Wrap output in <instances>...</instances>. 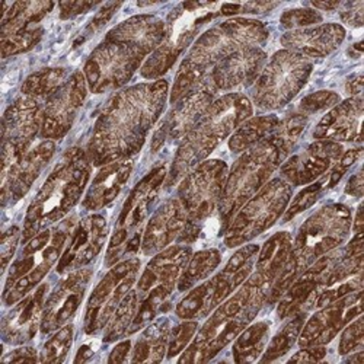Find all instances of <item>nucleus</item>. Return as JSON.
Here are the masks:
<instances>
[{"instance_id":"f257e3e1","label":"nucleus","mask_w":364,"mask_h":364,"mask_svg":"<svg viewBox=\"0 0 364 364\" xmlns=\"http://www.w3.org/2000/svg\"><path fill=\"white\" fill-rule=\"evenodd\" d=\"M168 83L159 80L129 87L105 107L90 141L95 165L127 158L141 147L147 132L164 109Z\"/></svg>"},{"instance_id":"f03ea898","label":"nucleus","mask_w":364,"mask_h":364,"mask_svg":"<svg viewBox=\"0 0 364 364\" xmlns=\"http://www.w3.org/2000/svg\"><path fill=\"white\" fill-rule=\"evenodd\" d=\"M165 36V23L151 16H137L112 29L85 66L90 90L102 94L127 83L144 55L158 47Z\"/></svg>"},{"instance_id":"7ed1b4c3","label":"nucleus","mask_w":364,"mask_h":364,"mask_svg":"<svg viewBox=\"0 0 364 364\" xmlns=\"http://www.w3.org/2000/svg\"><path fill=\"white\" fill-rule=\"evenodd\" d=\"M268 291L269 286L254 274L204 323L198 336L179 361L205 363L213 358L257 316Z\"/></svg>"},{"instance_id":"20e7f679","label":"nucleus","mask_w":364,"mask_h":364,"mask_svg":"<svg viewBox=\"0 0 364 364\" xmlns=\"http://www.w3.org/2000/svg\"><path fill=\"white\" fill-rule=\"evenodd\" d=\"M89 173L90 166L83 150L72 149L65 154L28 208L23 242L69 213L79 201Z\"/></svg>"},{"instance_id":"39448f33","label":"nucleus","mask_w":364,"mask_h":364,"mask_svg":"<svg viewBox=\"0 0 364 364\" xmlns=\"http://www.w3.org/2000/svg\"><path fill=\"white\" fill-rule=\"evenodd\" d=\"M267 37V29L261 22L251 19L228 21L207 31L193 47L184 63L181 65L171 101L175 102L200 82L205 70L219 65L233 53L255 47Z\"/></svg>"},{"instance_id":"423d86ee","label":"nucleus","mask_w":364,"mask_h":364,"mask_svg":"<svg viewBox=\"0 0 364 364\" xmlns=\"http://www.w3.org/2000/svg\"><path fill=\"white\" fill-rule=\"evenodd\" d=\"M252 114L248 98L240 94H229L210 105L196 127L181 144L169 175V184L184 176L203 161L211 150L228 137L239 124Z\"/></svg>"},{"instance_id":"0eeeda50","label":"nucleus","mask_w":364,"mask_h":364,"mask_svg":"<svg viewBox=\"0 0 364 364\" xmlns=\"http://www.w3.org/2000/svg\"><path fill=\"white\" fill-rule=\"evenodd\" d=\"M284 158V151L271 139L261 140L239 158L219 203V216L223 225L265 184Z\"/></svg>"},{"instance_id":"6e6552de","label":"nucleus","mask_w":364,"mask_h":364,"mask_svg":"<svg viewBox=\"0 0 364 364\" xmlns=\"http://www.w3.org/2000/svg\"><path fill=\"white\" fill-rule=\"evenodd\" d=\"M72 225L68 222L53 230H44L28 240L19 258L12 264L6 279L4 301L11 306L31 291L62 254Z\"/></svg>"},{"instance_id":"1a4fd4ad","label":"nucleus","mask_w":364,"mask_h":364,"mask_svg":"<svg viewBox=\"0 0 364 364\" xmlns=\"http://www.w3.org/2000/svg\"><path fill=\"white\" fill-rule=\"evenodd\" d=\"M228 166L222 161L201 164L179 187V201L187 211V223L181 242H193L198 237L201 223L207 222L218 204L225 188Z\"/></svg>"},{"instance_id":"9d476101","label":"nucleus","mask_w":364,"mask_h":364,"mask_svg":"<svg viewBox=\"0 0 364 364\" xmlns=\"http://www.w3.org/2000/svg\"><path fill=\"white\" fill-rule=\"evenodd\" d=\"M351 211L343 204L321 208L300 228L291 255L303 272L314 261L340 247L350 232Z\"/></svg>"},{"instance_id":"9b49d317","label":"nucleus","mask_w":364,"mask_h":364,"mask_svg":"<svg viewBox=\"0 0 364 364\" xmlns=\"http://www.w3.org/2000/svg\"><path fill=\"white\" fill-rule=\"evenodd\" d=\"M312 63L297 53H277L254 89V101L261 109H276L287 104L305 85Z\"/></svg>"},{"instance_id":"f8f14e48","label":"nucleus","mask_w":364,"mask_h":364,"mask_svg":"<svg viewBox=\"0 0 364 364\" xmlns=\"http://www.w3.org/2000/svg\"><path fill=\"white\" fill-rule=\"evenodd\" d=\"M291 196L284 179H274L265 186L235 218L226 235V245L233 248L258 236L280 218Z\"/></svg>"},{"instance_id":"ddd939ff","label":"nucleus","mask_w":364,"mask_h":364,"mask_svg":"<svg viewBox=\"0 0 364 364\" xmlns=\"http://www.w3.org/2000/svg\"><path fill=\"white\" fill-rule=\"evenodd\" d=\"M139 268L140 261L133 258L115 265L108 271V274L101 280L87 300L85 316L86 333H94L108 323L119 303L132 290Z\"/></svg>"},{"instance_id":"4468645a","label":"nucleus","mask_w":364,"mask_h":364,"mask_svg":"<svg viewBox=\"0 0 364 364\" xmlns=\"http://www.w3.org/2000/svg\"><path fill=\"white\" fill-rule=\"evenodd\" d=\"M210 4H186V11L178 12L175 19L166 26V36L162 46L154 53L141 69L144 77H156L165 73L176 60L194 34L198 31L200 25L211 18V14L205 12L204 8Z\"/></svg>"},{"instance_id":"2eb2a0df","label":"nucleus","mask_w":364,"mask_h":364,"mask_svg":"<svg viewBox=\"0 0 364 364\" xmlns=\"http://www.w3.org/2000/svg\"><path fill=\"white\" fill-rule=\"evenodd\" d=\"M165 176H166L165 166L154 169L139 182L136 188L129 196L127 201L123 205V210H121L119 213V218L117 222V230L111 239L109 251L117 250V252L107 259L108 265L114 264L119 257V248L123 247L124 242L129 239L130 232L137 229L147 218L150 207L154 204L159 193L162 182L165 181Z\"/></svg>"},{"instance_id":"dca6fc26","label":"nucleus","mask_w":364,"mask_h":364,"mask_svg":"<svg viewBox=\"0 0 364 364\" xmlns=\"http://www.w3.org/2000/svg\"><path fill=\"white\" fill-rule=\"evenodd\" d=\"M254 262L247 264L239 269L225 267L222 272L211 280L196 287L190 294H187L176 308V315L182 319L204 318L251 274Z\"/></svg>"},{"instance_id":"f3484780","label":"nucleus","mask_w":364,"mask_h":364,"mask_svg":"<svg viewBox=\"0 0 364 364\" xmlns=\"http://www.w3.org/2000/svg\"><path fill=\"white\" fill-rule=\"evenodd\" d=\"M361 290H357L323 306L303 328L299 344L301 347H315L332 341L346 325L361 315Z\"/></svg>"},{"instance_id":"a211bd4d","label":"nucleus","mask_w":364,"mask_h":364,"mask_svg":"<svg viewBox=\"0 0 364 364\" xmlns=\"http://www.w3.org/2000/svg\"><path fill=\"white\" fill-rule=\"evenodd\" d=\"M86 97V85L82 73H75L70 80L51 94L43 117V136L58 139L65 136L75 115Z\"/></svg>"},{"instance_id":"6ab92c4d","label":"nucleus","mask_w":364,"mask_h":364,"mask_svg":"<svg viewBox=\"0 0 364 364\" xmlns=\"http://www.w3.org/2000/svg\"><path fill=\"white\" fill-rule=\"evenodd\" d=\"M90 277H92L90 269H76L55 287L44 303L41 319L44 333L55 331L75 315L83 300Z\"/></svg>"},{"instance_id":"aec40b11","label":"nucleus","mask_w":364,"mask_h":364,"mask_svg":"<svg viewBox=\"0 0 364 364\" xmlns=\"http://www.w3.org/2000/svg\"><path fill=\"white\" fill-rule=\"evenodd\" d=\"M105 240L107 220L102 216L92 215L83 219L75 229L70 244L58 262L57 271L65 272L68 269H80L100 254L105 245Z\"/></svg>"},{"instance_id":"412c9836","label":"nucleus","mask_w":364,"mask_h":364,"mask_svg":"<svg viewBox=\"0 0 364 364\" xmlns=\"http://www.w3.org/2000/svg\"><path fill=\"white\" fill-rule=\"evenodd\" d=\"M343 155V147L331 140H319L311 144L303 154L293 156L283 168L282 173L294 186L306 184L323 173L332 162Z\"/></svg>"},{"instance_id":"4be33fe9","label":"nucleus","mask_w":364,"mask_h":364,"mask_svg":"<svg viewBox=\"0 0 364 364\" xmlns=\"http://www.w3.org/2000/svg\"><path fill=\"white\" fill-rule=\"evenodd\" d=\"M216 92V86L208 76L194 85L187 95H184L171 115L166 118L168 133L172 139H179L190 133L207 111Z\"/></svg>"},{"instance_id":"5701e85b","label":"nucleus","mask_w":364,"mask_h":364,"mask_svg":"<svg viewBox=\"0 0 364 364\" xmlns=\"http://www.w3.org/2000/svg\"><path fill=\"white\" fill-rule=\"evenodd\" d=\"M47 286L43 284L33 294L26 296L5 316L2 337L9 344H23L33 340L43 319Z\"/></svg>"},{"instance_id":"b1692460","label":"nucleus","mask_w":364,"mask_h":364,"mask_svg":"<svg viewBox=\"0 0 364 364\" xmlns=\"http://www.w3.org/2000/svg\"><path fill=\"white\" fill-rule=\"evenodd\" d=\"M265 53L258 47L239 50L216 66L211 73L216 89H233L250 85L265 62Z\"/></svg>"},{"instance_id":"393cba45","label":"nucleus","mask_w":364,"mask_h":364,"mask_svg":"<svg viewBox=\"0 0 364 364\" xmlns=\"http://www.w3.org/2000/svg\"><path fill=\"white\" fill-rule=\"evenodd\" d=\"M40 121V105L34 98L23 97L18 100L9 107L4 118V143H9L26 154L38 132Z\"/></svg>"},{"instance_id":"a878e982","label":"nucleus","mask_w":364,"mask_h":364,"mask_svg":"<svg viewBox=\"0 0 364 364\" xmlns=\"http://www.w3.org/2000/svg\"><path fill=\"white\" fill-rule=\"evenodd\" d=\"M187 211L179 200L165 203L150 219L143 237V252L150 255L164 250L186 228Z\"/></svg>"},{"instance_id":"bb28decb","label":"nucleus","mask_w":364,"mask_h":364,"mask_svg":"<svg viewBox=\"0 0 364 364\" xmlns=\"http://www.w3.org/2000/svg\"><path fill=\"white\" fill-rule=\"evenodd\" d=\"M361 98L348 100L322 118L315 137L331 141H361Z\"/></svg>"},{"instance_id":"cd10ccee","label":"nucleus","mask_w":364,"mask_h":364,"mask_svg":"<svg viewBox=\"0 0 364 364\" xmlns=\"http://www.w3.org/2000/svg\"><path fill=\"white\" fill-rule=\"evenodd\" d=\"M133 162L129 159L111 162L95 176L83 200L86 210H100L114 201L130 178Z\"/></svg>"},{"instance_id":"c85d7f7f","label":"nucleus","mask_w":364,"mask_h":364,"mask_svg":"<svg viewBox=\"0 0 364 364\" xmlns=\"http://www.w3.org/2000/svg\"><path fill=\"white\" fill-rule=\"evenodd\" d=\"M191 257L188 247H171L151 259L139 282V290L147 293L159 284H175Z\"/></svg>"},{"instance_id":"c756f323","label":"nucleus","mask_w":364,"mask_h":364,"mask_svg":"<svg viewBox=\"0 0 364 364\" xmlns=\"http://www.w3.org/2000/svg\"><path fill=\"white\" fill-rule=\"evenodd\" d=\"M344 29L340 25L329 23L305 31H294L283 37L284 47L300 51L306 55L321 57L336 50L344 40Z\"/></svg>"},{"instance_id":"7c9ffc66","label":"nucleus","mask_w":364,"mask_h":364,"mask_svg":"<svg viewBox=\"0 0 364 364\" xmlns=\"http://www.w3.org/2000/svg\"><path fill=\"white\" fill-rule=\"evenodd\" d=\"M54 154V143L47 140L38 144L36 149L23 156L21 164L18 165L15 175L8 186L6 191L2 193L4 204H6L8 200H19L22 196L26 194V191L31 188L33 182L37 179V176L41 173L47 162L51 159Z\"/></svg>"},{"instance_id":"2f4dec72","label":"nucleus","mask_w":364,"mask_h":364,"mask_svg":"<svg viewBox=\"0 0 364 364\" xmlns=\"http://www.w3.org/2000/svg\"><path fill=\"white\" fill-rule=\"evenodd\" d=\"M291 236L287 232H279L272 237H269L265 245L262 247L258 261H257V272L255 274L269 286H272L277 276L280 274L282 268L291 254Z\"/></svg>"},{"instance_id":"473e14b6","label":"nucleus","mask_w":364,"mask_h":364,"mask_svg":"<svg viewBox=\"0 0 364 364\" xmlns=\"http://www.w3.org/2000/svg\"><path fill=\"white\" fill-rule=\"evenodd\" d=\"M169 337V321L162 318L150 325L136 343L133 363H158L162 361Z\"/></svg>"},{"instance_id":"72a5a7b5","label":"nucleus","mask_w":364,"mask_h":364,"mask_svg":"<svg viewBox=\"0 0 364 364\" xmlns=\"http://www.w3.org/2000/svg\"><path fill=\"white\" fill-rule=\"evenodd\" d=\"M269 333V323L265 321L257 322L244 329L233 346V357L236 363L255 361L262 353Z\"/></svg>"},{"instance_id":"f704fd0d","label":"nucleus","mask_w":364,"mask_h":364,"mask_svg":"<svg viewBox=\"0 0 364 364\" xmlns=\"http://www.w3.org/2000/svg\"><path fill=\"white\" fill-rule=\"evenodd\" d=\"M277 126H279V119L274 115L252 118L248 121V123L239 127V130L232 136L229 146L232 151L239 154V151L259 143L267 134L274 132Z\"/></svg>"},{"instance_id":"c9c22d12","label":"nucleus","mask_w":364,"mask_h":364,"mask_svg":"<svg viewBox=\"0 0 364 364\" xmlns=\"http://www.w3.org/2000/svg\"><path fill=\"white\" fill-rule=\"evenodd\" d=\"M219 262H220V252L216 250L197 252L191 258L188 267L184 271V274H182L178 284V290L186 291L193 286H196L197 283H200L201 280H204L205 277H208L211 272L216 269Z\"/></svg>"},{"instance_id":"e433bc0d","label":"nucleus","mask_w":364,"mask_h":364,"mask_svg":"<svg viewBox=\"0 0 364 364\" xmlns=\"http://www.w3.org/2000/svg\"><path fill=\"white\" fill-rule=\"evenodd\" d=\"M137 297L139 296L136 291H129V294L123 299V301L119 303V306L114 312L112 319L105 332L104 340L107 343L117 341L119 337L124 336L127 329H130L137 311Z\"/></svg>"},{"instance_id":"4c0bfd02","label":"nucleus","mask_w":364,"mask_h":364,"mask_svg":"<svg viewBox=\"0 0 364 364\" xmlns=\"http://www.w3.org/2000/svg\"><path fill=\"white\" fill-rule=\"evenodd\" d=\"M305 319H306V315L305 312H300L297 314L279 333L277 336L272 338L271 344L268 346L267 348V353L264 354L262 360L261 361H274L277 358H280L282 355H284L293 346H294V341L297 340L299 337V332L303 326V323H305Z\"/></svg>"},{"instance_id":"58836bf2","label":"nucleus","mask_w":364,"mask_h":364,"mask_svg":"<svg viewBox=\"0 0 364 364\" xmlns=\"http://www.w3.org/2000/svg\"><path fill=\"white\" fill-rule=\"evenodd\" d=\"M173 287H175V284H159L151 290H149L139 312L134 316V321H133L129 332H136V331L141 329L144 325H147L151 319H154L155 315L158 314V311L161 309V306L164 305L166 297L172 293Z\"/></svg>"},{"instance_id":"ea45409f","label":"nucleus","mask_w":364,"mask_h":364,"mask_svg":"<svg viewBox=\"0 0 364 364\" xmlns=\"http://www.w3.org/2000/svg\"><path fill=\"white\" fill-rule=\"evenodd\" d=\"M65 79L63 69H48L29 76L22 86V92L26 97H44L53 94L60 87V83Z\"/></svg>"},{"instance_id":"a19ab883","label":"nucleus","mask_w":364,"mask_h":364,"mask_svg":"<svg viewBox=\"0 0 364 364\" xmlns=\"http://www.w3.org/2000/svg\"><path fill=\"white\" fill-rule=\"evenodd\" d=\"M73 340V326L68 325L60 329L55 336L44 346L40 361L41 363H62L65 361Z\"/></svg>"},{"instance_id":"79ce46f5","label":"nucleus","mask_w":364,"mask_h":364,"mask_svg":"<svg viewBox=\"0 0 364 364\" xmlns=\"http://www.w3.org/2000/svg\"><path fill=\"white\" fill-rule=\"evenodd\" d=\"M305 126H306L305 115H293V117L287 118L286 121H283L282 124H279L269 139L272 141H276L279 144V147L284 151V155L287 156L290 149L300 137Z\"/></svg>"},{"instance_id":"37998d69","label":"nucleus","mask_w":364,"mask_h":364,"mask_svg":"<svg viewBox=\"0 0 364 364\" xmlns=\"http://www.w3.org/2000/svg\"><path fill=\"white\" fill-rule=\"evenodd\" d=\"M40 37H41V29L29 28L22 33L2 38V55L8 57L11 54L26 51L40 40Z\"/></svg>"},{"instance_id":"c03bdc74","label":"nucleus","mask_w":364,"mask_h":364,"mask_svg":"<svg viewBox=\"0 0 364 364\" xmlns=\"http://www.w3.org/2000/svg\"><path fill=\"white\" fill-rule=\"evenodd\" d=\"M326 179H328V176H325L323 179L318 181L316 184H314V186L305 188L303 191H300V193L297 194V197L294 198V201L291 203V205H290V208H289V211H287V215H286L284 220H289V219H291L293 216H296V215L301 213V211H305L306 208H309V207L318 200V196L323 191V186H325V181H326Z\"/></svg>"},{"instance_id":"a18cd8bd","label":"nucleus","mask_w":364,"mask_h":364,"mask_svg":"<svg viewBox=\"0 0 364 364\" xmlns=\"http://www.w3.org/2000/svg\"><path fill=\"white\" fill-rule=\"evenodd\" d=\"M197 326H198L197 322H186V323L178 325L173 329L171 341H169V351H168L169 357L179 354L188 346V343L194 336V332L197 331Z\"/></svg>"},{"instance_id":"49530a36","label":"nucleus","mask_w":364,"mask_h":364,"mask_svg":"<svg viewBox=\"0 0 364 364\" xmlns=\"http://www.w3.org/2000/svg\"><path fill=\"white\" fill-rule=\"evenodd\" d=\"M363 344V318L358 316L343 333L340 343V354H348Z\"/></svg>"},{"instance_id":"de8ad7c7","label":"nucleus","mask_w":364,"mask_h":364,"mask_svg":"<svg viewBox=\"0 0 364 364\" xmlns=\"http://www.w3.org/2000/svg\"><path fill=\"white\" fill-rule=\"evenodd\" d=\"M340 101L338 95L332 92H318L308 98H305L300 104V109L306 114L318 112L321 109H326L329 107H333Z\"/></svg>"},{"instance_id":"09e8293b","label":"nucleus","mask_w":364,"mask_h":364,"mask_svg":"<svg viewBox=\"0 0 364 364\" xmlns=\"http://www.w3.org/2000/svg\"><path fill=\"white\" fill-rule=\"evenodd\" d=\"M322 18L314 11H289L282 16V22L284 26H305L311 23L319 22Z\"/></svg>"},{"instance_id":"8fccbe9b","label":"nucleus","mask_w":364,"mask_h":364,"mask_svg":"<svg viewBox=\"0 0 364 364\" xmlns=\"http://www.w3.org/2000/svg\"><path fill=\"white\" fill-rule=\"evenodd\" d=\"M19 240V229L16 226L11 228L2 236V245H0V255H2V269H6L8 262L12 259Z\"/></svg>"},{"instance_id":"3c124183","label":"nucleus","mask_w":364,"mask_h":364,"mask_svg":"<svg viewBox=\"0 0 364 364\" xmlns=\"http://www.w3.org/2000/svg\"><path fill=\"white\" fill-rule=\"evenodd\" d=\"M326 354V350L321 346H315V347H306V350L299 351L296 355H293L290 358V361L293 363H316L321 361Z\"/></svg>"},{"instance_id":"603ef678","label":"nucleus","mask_w":364,"mask_h":364,"mask_svg":"<svg viewBox=\"0 0 364 364\" xmlns=\"http://www.w3.org/2000/svg\"><path fill=\"white\" fill-rule=\"evenodd\" d=\"M37 358V353L33 348H18L15 351H11V354H8L6 357H4L2 364L4 363H36Z\"/></svg>"},{"instance_id":"864d4df0","label":"nucleus","mask_w":364,"mask_h":364,"mask_svg":"<svg viewBox=\"0 0 364 364\" xmlns=\"http://www.w3.org/2000/svg\"><path fill=\"white\" fill-rule=\"evenodd\" d=\"M130 347H132V343H130V341H124V343L118 344V346L112 350V353H111L108 361H109V363H123V361H126V360H127V355H129V351H130Z\"/></svg>"},{"instance_id":"5fc2aeb1","label":"nucleus","mask_w":364,"mask_h":364,"mask_svg":"<svg viewBox=\"0 0 364 364\" xmlns=\"http://www.w3.org/2000/svg\"><path fill=\"white\" fill-rule=\"evenodd\" d=\"M347 193L354 196V197H361L363 196V175H361V172H358L357 175H354L350 179L348 186H347Z\"/></svg>"},{"instance_id":"6e6d98bb","label":"nucleus","mask_w":364,"mask_h":364,"mask_svg":"<svg viewBox=\"0 0 364 364\" xmlns=\"http://www.w3.org/2000/svg\"><path fill=\"white\" fill-rule=\"evenodd\" d=\"M94 355V348L90 346H83L80 347L76 358H75V363H82V361H86L87 358H90Z\"/></svg>"}]
</instances>
